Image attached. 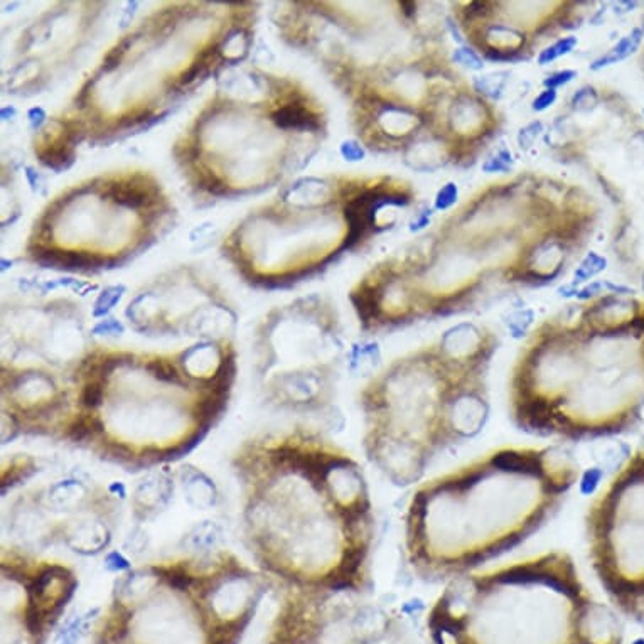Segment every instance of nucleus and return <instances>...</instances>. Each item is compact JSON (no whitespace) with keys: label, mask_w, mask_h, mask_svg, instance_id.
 <instances>
[{"label":"nucleus","mask_w":644,"mask_h":644,"mask_svg":"<svg viewBox=\"0 0 644 644\" xmlns=\"http://www.w3.org/2000/svg\"><path fill=\"white\" fill-rule=\"evenodd\" d=\"M580 477L563 444H514L422 481L403 514L405 562L427 584L486 568L538 533Z\"/></svg>","instance_id":"obj_1"},{"label":"nucleus","mask_w":644,"mask_h":644,"mask_svg":"<svg viewBox=\"0 0 644 644\" xmlns=\"http://www.w3.org/2000/svg\"><path fill=\"white\" fill-rule=\"evenodd\" d=\"M518 430L560 442L627 434L644 425V314L605 299L579 321L543 327L509 383Z\"/></svg>","instance_id":"obj_2"},{"label":"nucleus","mask_w":644,"mask_h":644,"mask_svg":"<svg viewBox=\"0 0 644 644\" xmlns=\"http://www.w3.org/2000/svg\"><path fill=\"white\" fill-rule=\"evenodd\" d=\"M488 332L460 324L432 348L395 363L361 395L364 454L390 483H422L444 454L488 425Z\"/></svg>","instance_id":"obj_3"},{"label":"nucleus","mask_w":644,"mask_h":644,"mask_svg":"<svg viewBox=\"0 0 644 644\" xmlns=\"http://www.w3.org/2000/svg\"><path fill=\"white\" fill-rule=\"evenodd\" d=\"M427 629L434 644H621L614 610L560 548L447 582Z\"/></svg>","instance_id":"obj_4"},{"label":"nucleus","mask_w":644,"mask_h":644,"mask_svg":"<svg viewBox=\"0 0 644 644\" xmlns=\"http://www.w3.org/2000/svg\"><path fill=\"white\" fill-rule=\"evenodd\" d=\"M151 592L128 579L91 631L93 644H240L255 599L238 585Z\"/></svg>","instance_id":"obj_5"},{"label":"nucleus","mask_w":644,"mask_h":644,"mask_svg":"<svg viewBox=\"0 0 644 644\" xmlns=\"http://www.w3.org/2000/svg\"><path fill=\"white\" fill-rule=\"evenodd\" d=\"M587 559L612 604L644 622V437L589 502Z\"/></svg>","instance_id":"obj_6"},{"label":"nucleus","mask_w":644,"mask_h":644,"mask_svg":"<svg viewBox=\"0 0 644 644\" xmlns=\"http://www.w3.org/2000/svg\"><path fill=\"white\" fill-rule=\"evenodd\" d=\"M34 259L46 267H64V268H88L102 263L97 255L83 252H56V250H37Z\"/></svg>","instance_id":"obj_7"},{"label":"nucleus","mask_w":644,"mask_h":644,"mask_svg":"<svg viewBox=\"0 0 644 644\" xmlns=\"http://www.w3.org/2000/svg\"><path fill=\"white\" fill-rule=\"evenodd\" d=\"M273 122L280 128H296V130H315L319 127L315 115L306 107L285 105L272 115Z\"/></svg>","instance_id":"obj_8"},{"label":"nucleus","mask_w":644,"mask_h":644,"mask_svg":"<svg viewBox=\"0 0 644 644\" xmlns=\"http://www.w3.org/2000/svg\"><path fill=\"white\" fill-rule=\"evenodd\" d=\"M643 36H644V29L641 27L634 29L629 36L622 37V39L619 41V43L614 46V48L610 49L608 54H605V56H602L597 61H594L591 68L597 71V69H602V68H605V66H610V64H616L619 63V61L629 57L631 54H633L636 49L639 48Z\"/></svg>","instance_id":"obj_9"},{"label":"nucleus","mask_w":644,"mask_h":644,"mask_svg":"<svg viewBox=\"0 0 644 644\" xmlns=\"http://www.w3.org/2000/svg\"><path fill=\"white\" fill-rule=\"evenodd\" d=\"M188 500L198 508H207L214 505V486L203 474H196L194 479L188 481Z\"/></svg>","instance_id":"obj_10"},{"label":"nucleus","mask_w":644,"mask_h":644,"mask_svg":"<svg viewBox=\"0 0 644 644\" xmlns=\"http://www.w3.org/2000/svg\"><path fill=\"white\" fill-rule=\"evenodd\" d=\"M111 198H114L116 205L127 207H142L144 205H147V194H145V191L135 188V186H128V188L116 186L114 193H111Z\"/></svg>","instance_id":"obj_11"},{"label":"nucleus","mask_w":644,"mask_h":644,"mask_svg":"<svg viewBox=\"0 0 644 644\" xmlns=\"http://www.w3.org/2000/svg\"><path fill=\"white\" fill-rule=\"evenodd\" d=\"M575 46H577V37H573V36H570V37H563V39L556 41L555 44L548 46L547 49H543V51L540 53V56H538V64H542V66L550 64L551 61L559 60V57L565 56V54L572 53Z\"/></svg>","instance_id":"obj_12"},{"label":"nucleus","mask_w":644,"mask_h":644,"mask_svg":"<svg viewBox=\"0 0 644 644\" xmlns=\"http://www.w3.org/2000/svg\"><path fill=\"white\" fill-rule=\"evenodd\" d=\"M605 267H608V260H605L604 256L597 255L596 252H591L584 260H582L580 267L575 270V282L589 280V278L601 273Z\"/></svg>","instance_id":"obj_13"},{"label":"nucleus","mask_w":644,"mask_h":644,"mask_svg":"<svg viewBox=\"0 0 644 644\" xmlns=\"http://www.w3.org/2000/svg\"><path fill=\"white\" fill-rule=\"evenodd\" d=\"M123 292V287H110L102 296L98 297L97 306H95V315H103L120 301V296Z\"/></svg>","instance_id":"obj_14"},{"label":"nucleus","mask_w":644,"mask_h":644,"mask_svg":"<svg viewBox=\"0 0 644 644\" xmlns=\"http://www.w3.org/2000/svg\"><path fill=\"white\" fill-rule=\"evenodd\" d=\"M147 369L157 378V380H162V381H177V378H179V375H177V369L164 359L151 361V363L147 364Z\"/></svg>","instance_id":"obj_15"},{"label":"nucleus","mask_w":644,"mask_h":644,"mask_svg":"<svg viewBox=\"0 0 644 644\" xmlns=\"http://www.w3.org/2000/svg\"><path fill=\"white\" fill-rule=\"evenodd\" d=\"M80 400H81V405H85L86 409H95V406H98L100 402L103 400L102 383H100L98 380L90 381V383L83 388Z\"/></svg>","instance_id":"obj_16"},{"label":"nucleus","mask_w":644,"mask_h":644,"mask_svg":"<svg viewBox=\"0 0 644 644\" xmlns=\"http://www.w3.org/2000/svg\"><path fill=\"white\" fill-rule=\"evenodd\" d=\"M457 196H459V189H457L454 182H448L435 196V207L440 211L448 210V207L454 206L457 203Z\"/></svg>","instance_id":"obj_17"},{"label":"nucleus","mask_w":644,"mask_h":644,"mask_svg":"<svg viewBox=\"0 0 644 644\" xmlns=\"http://www.w3.org/2000/svg\"><path fill=\"white\" fill-rule=\"evenodd\" d=\"M511 164H513V160H511V153L502 149V151H500L496 153V156L491 157V159H488V162H486V164L483 165V169L486 170V172H489V174H491V172H506V170H509Z\"/></svg>","instance_id":"obj_18"},{"label":"nucleus","mask_w":644,"mask_h":644,"mask_svg":"<svg viewBox=\"0 0 644 644\" xmlns=\"http://www.w3.org/2000/svg\"><path fill=\"white\" fill-rule=\"evenodd\" d=\"M454 61L455 63L465 66L471 69H481L483 68V60L469 48H459L454 51Z\"/></svg>","instance_id":"obj_19"},{"label":"nucleus","mask_w":644,"mask_h":644,"mask_svg":"<svg viewBox=\"0 0 644 644\" xmlns=\"http://www.w3.org/2000/svg\"><path fill=\"white\" fill-rule=\"evenodd\" d=\"M575 76H577V73L573 71V69H563V71H556L551 74V76H548L547 80L543 81V85L547 86V90H555V88H559V86H563V85H567V83H570Z\"/></svg>","instance_id":"obj_20"},{"label":"nucleus","mask_w":644,"mask_h":644,"mask_svg":"<svg viewBox=\"0 0 644 644\" xmlns=\"http://www.w3.org/2000/svg\"><path fill=\"white\" fill-rule=\"evenodd\" d=\"M540 132H542V123L540 122H533V123H530L528 127L521 128V132H519V135H518L519 145L525 149L531 147L535 140H537Z\"/></svg>","instance_id":"obj_21"},{"label":"nucleus","mask_w":644,"mask_h":644,"mask_svg":"<svg viewBox=\"0 0 644 644\" xmlns=\"http://www.w3.org/2000/svg\"><path fill=\"white\" fill-rule=\"evenodd\" d=\"M596 102H597V97H596V93H594V90L584 88V90H580L579 93H575L572 103L577 110H589V108H591Z\"/></svg>","instance_id":"obj_22"},{"label":"nucleus","mask_w":644,"mask_h":644,"mask_svg":"<svg viewBox=\"0 0 644 644\" xmlns=\"http://www.w3.org/2000/svg\"><path fill=\"white\" fill-rule=\"evenodd\" d=\"M556 100V91L555 90H545L538 95L537 98L533 100V110L535 111H543L547 110L548 107H551Z\"/></svg>","instance_id":"obj_23"},{"label":"nucleus","mask_w":644,"mask_h":644,"mask_svg":"<svg viewBox=\"0 0 644 644\" xmlns=\"http://www.w3.org/2000/svg\"><path fill=\"white\" fill-rule=\"evenodd\" d=\"M341 153L346 160H361L364 157V151L356 142H344L341 145Z\"/></svg>","instance_id":"obj_24"},{"label":"nucleus","mask_w":644,"mask_h":644,"mask_svg":"<svg viewBox=\"0 0 644 644\" xmlns=\"http://www.w3.org/2000/svg\"><path fill=\"white\" fill-rule=\"evenodd\" d=\"M105 565H107V568L110 572H120V570H127V568H130V563H128V560L123 559V556L120 554H116V551H114V554H110L107 556Z\"/></svg>","instance_id":"obj_25"},{"label":"nucleus","mask_w":644,"mask_h":644,"mask_svg":"<svg viewBox=\"0 0 644 644\" xmlns=\"http://www.w3.org/2000/svg\"><path fill=\"white\" fill-rule=\"evenodd\" d=\"M206 68H207V66H205L203 63H199V61H194V63L191 64V68L186 69V71L182 73L179 83H181V85H189L191 81H194L196 78L201 76V74L206 71Z\"/></svg>","instance_id":"obj_26"},{"label":"nucleus","mask_w":644,"mask_h":644,"mask_svg":"<svg viewBox=\"0 0 644 644\" xmlns=\"http://www.w3.org/2000/svg\"><path fill=\"white\" fill-rule=\"evenodd\" d=\"M203 189H206L207 193L214 194V196H221V194L226 193V186L223 184L221 181L218 179L216 176H207L203 179Z\"/></svg>","instance_id":"obj_27"},{"label":"nucleus","mask_w":644,"mask_h":644,"mask_svg":"<svg viewBox=\"0 0 644 644\" xmlns=\"http://www.w3.org/2000/svg\"><path fill=\"white\" fill-rule=\"evenodd\" d=\"M93 331L97 332V334H100V332H103V334H118V332L123 331V327L115 321H105L98 324Z\"/></svg>","instance_id":"obj_28"},{"label":"nucleus","mask_w":644,"mask_h":644,"mask_svg":"<svg viewBox=\"0 0 644 644\" xmlns=\"http://www.w3.org/2000/svg\"><path fill=\"white\" fill-rule=\"evenodd\" d=\"M122 54H123V51H120L118 48H115L114 51H111V53L107 56L105 63H103V68H105L107 71H110V69H114L115 66L120 63V60H122Z\"/></svg>","instance_id":"obj_29"},{"label":"nucleus","mask_w":644,"mask_h":644,"mask_svg":"<svg viewBox=\"0 0 644 644\" xmlns=\"http://www.w3.org/2000/svg\"><path fill=\"white\" fill-rule=\"evenodd\" d=\"M29 115H31V120L34 123H36V120H37V123H39L41 120L44 118V111L41 110V108H34V110H31V114H29Z\"/></svg>","instance_id":"obj_30"},{"label":"nucleus","mask_w":644,"mask_h":644,"mask_svg":"<svg viewBox=\"0 0 644 644\" xmlns=\"http://www.w3.org/2000/svg\"><path fill=\"white\" fill-rule=\"evenodd\" d=\"M643 29H644V27H643Z\"/></svg>","instance_id":"obj_31"}]
</instances>
